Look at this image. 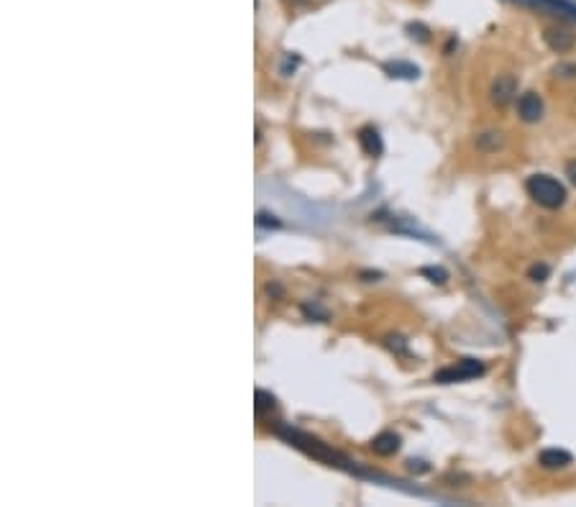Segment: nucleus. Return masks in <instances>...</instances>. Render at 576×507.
<instances>
[{"mask_svg":"<svg viewBox=\"0 0 576 507\" xmlns=\"http://www.w3.org/2000/svg\"><path fill=\"white\" fill-rule=\"evenodd\" d=\"M256 402H259V410L274 408V397H271V395H267L264 390H256Z\"/></svg>","mask_w":576,"mask_h":507,"instance_id":"obj_12","label":"nucleus"},{"mask_svg":"<svg viewBox=\"0 0 576 507\" xmlns=\"http://www.w3.org/2000/svg\"><path fill=\"white\" fill-rule=\"evenodd\" d=\"M556 72H564L566 77H571V74H576V64H561Z\"/></svg>","mask_w":576,"mask_h":507,"instance_id":"obj_14","label":"nucleus"},{"mask_svg":"<svg viewBox=\"0 0 576 507\" xmlns=\"http://www.w3.org/2000/svg\"><path fill=\"white\" fill-rule=\"evenodd\" d=\"M482 374H484V364H482V362H477V359H461L456 366L438 371V374H435V382L451 384V382L474 380V377H482Z\"/></svg>","mask_w":576,"mask_h":507,"instance_id":"obj_2","label":"nucleus"},{"mask_svg":"<svg viewBox=\"0 0 576 507\" xmlns=\"http://www.w3.org/2000/svg\"><path fill=\"white\" fill-rule=\"evenodd\" d=\"M566 177H568V182L576 187V159H571V162L566 164Z\"/></svg>","mask_w":576,"mask_h":507,"instance_id":"obj_13","label":"nucleus"},{"mask_svg":"<svg viewBox=\"0 0 576 507\" xmlns=\"http://www.w3.org/2000/svg\"><path fill=\"white\" fill-rule=\"evenodd\" d=\"M548 274H551V269L546 267V264H535V267H531V280L533 282H546Z\"/></svg>","mask_w":576,"mask_h":507,"instance_id":"obj_11","label":"nucleus"},{"mask_svg":"<svg viewBox=\"0 0 576 507\" xmlns=\"http://www.w3.org/2000/svg\"><path fill=\"white\" fill-rule=\"evenodd\" d=\"M371 451L377 453V456H395V453L400 451V435L392 433V431L379 433L377 438L371 441Z\"/></svg>","mask_w":576,"mask_h":507,"instance_id":"obj_8","label":"nucleus"},{"mask_svg":"<svg viewBox=\"0 0 576 507\" xmlns=\"http://www.w3.org/2000/svg\"><path fill=\"white\" fill-rule=\"evenodd\" d=\"M420 274L428 277L431 282H435V284H446V282H449V272H446L443 267H423Z\"/></svg>","mask_w":576,"mask_h":507,"instance_id":"obj_10","label":"nucleus"},{"mask_svg":"<svg viewBox=\"0 0 576 507\" xmlns=\"http://www.w3.org/2000/svg\"><path fill=\"white\" fill-rule=\"evenodd\" d=\"M517 116H520V121H525V123H538L540 118H543V98H540L538 92H522L520 98H517Z\"/></svg>","mask_w":576,"mask_h":507,"instance_id":"obj_5","label":"nucleus"},{"mask_svg":"<svg viewBox=\"0 0 576 507\" xmlns=\"http://www.w3.org/2000/svg\"><path fill=\"white\" fill-rule=\"evenodd\" d=\"M359 144L361 149H364V154L367 156H379L382 152H384V141H382V136H379L377 128H361L359 131Z\"/></svg>","mask_w":576,"mask_h":507,"instance_id":"obj_7","label":"nucleus"},{"mask_svg":"<svg viewBox=\"0 0 576 507\" xmlns=\"http://www.w3.org/2000/svg\"><path fill=\"white\" fill-rule=\"evenodd\" d=\"M543 41H546V46H548L551 52H556V54H568L576 44V37L571 31H566V28L548 26L543 31Z\"/></svg>","mask_w":576,"mask_h":507,"instance_id":"obj_4","label":"nucleus"},{"mask_svg":"<svg viewBox=\"0 0 576 507\" xmlns=\"http://www.w3.org/2000/svg\"><path fill=\"white\" fill-rule=\"evenodd\" d=\"M489 98L497 108H507L517 98V80L513 74H497V80L492 82V90H489Z\"/></svg>","mask_w":576,"mask_h":507,"instance_id":"obj_3","label":"nucleus"},{"mask_svg":"<svg viewBox=\"0 0 576 507\" xmlns=\"http://www.w3.org/2000/svg\"><path fill=\"white\" fill-rule=\"evenodd\" d=\"M538 464L543 469H564L571 464V453L564 448H543L538 453Z\"/></svg>","mask_w":576,"mask_h":507,"instance_id":"obj_6","label":"nucleus"},{"mask_svg":"<svg viewBox=\"0 0 576 507\" xmlns=\"http://www.w3.org/2000/svg\"><path fill=\"white\" fill-rule=\"evenodd\" d=\"M384 70L389 72V77H405V80H415L418 77V67L407 62H389L384 64Z\"/></svg>","mask_w":576,"mask_h":507,"instance_id":"obj_9","label":"nucleus"},{"mask_svg":"<svg viewBox=\"0 0 576 507\" xmlns=\"http://www.w3.org/2000/svg\"><path fill=\"white\" fill-rule=\"evenodd\" d=\"M279 226V220H269V216H264V213H259V226Z\"/></svg>","mask_w":576,"mask_h":507,"instance_id":"obj_15","label":"nucleus"},{"mask_svg":"<svg viewBox=\"0 0 576 507\" xmlns=\"http://www.w3.org/2000/svg\"><path fill=\"white\" fill-rule=\"evenodd\" d=\"M525 190H528V195L538 203L540 208L546 210H558L568 198L566 187L556 177H551V174H533V177H528Z\"/></svg>","mask_w":576,"mask_h":507,"instance_id":"obj_1","label":"nucleus"}]
</instances>
